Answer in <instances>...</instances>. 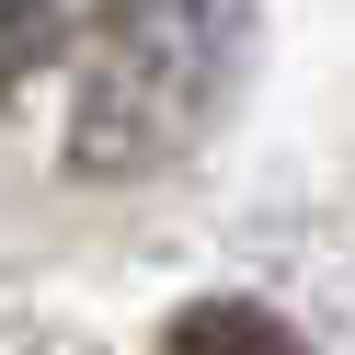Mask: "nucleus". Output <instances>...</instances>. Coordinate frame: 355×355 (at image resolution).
<instances>
[{
  "label": "nucleus",
  "instance_id": "1",
  "mask_svg": "<svg viewBox=\"0 0 355 355\" xmlns=\"http://www.w3.org/2000/svg\"><path fill=\"white\" fill-rule=\"evenodd\" d=\"M241 46V0H0V115L58 172L172 161L218 115Z\"/></svg>",
  "mask_w": 355,
  "mask_h": 355
},
{
  "label": "nucleus",
  "instance_id": "2",
  "mask_svg": "<svg viewBox=\"0 0 355 355\" xmlns=\"http://www.w3.org/2000/svg\"><path fill=\"white\" fill-rule=\"evenodd\" d=\"M161 355H298V332L252 298H195L184 321L161 332Z\"/></svg>",
  "mask_w": 355,
  "mask_h": 355
}]
</instances>
